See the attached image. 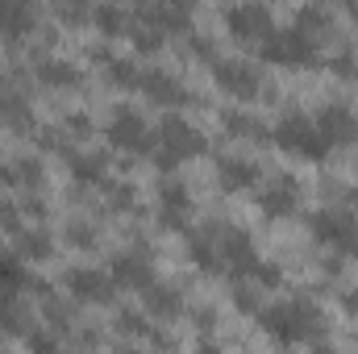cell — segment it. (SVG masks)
Listing matches in <instances>:
<instances>
[{"mask_svg": "<svg viewBox=\"0 0 358 354\" xmlns=\"http://www.w3.org/2000/svg\"><path fill=\"white\" fill-rule=\"evenodd\" d=\"M259 321H263V330H267L271 338H275V342H283V346L304 342V338H321V330H325L321 313H317L313 304H304V300L271 304V309L259 313Z\"/></svg>", "mask_w": 358, "mask_h": 354, "instance_id": "cell-1", "label": "cell"}, {"mask_svg": "<svg viewBox=\"0 0 358 354\" xmlns=\"http://www.w3.org/2000/svg\"><path fill=\"white\" fill-rule=\"evenodd\" d=\"M287 155H296V159H325L334 146L325 142V134L317 129V121L313 117H304V113H292V117H283L279 125H275V134H271Z\"/></svg>", "mask_w": 358, "mask_h": 354, "instance_id": "cell-2", "label": "cell"}, {"mask_svg": "<svg viewBox=\"0 0 358 354\" xmlns=\"http://www.w3.org/2000/svg\"><path fill=\"white\" fill-rule=\"evenodd\" d=\"M159 163H163V171H171L176 163L183 159H196V155H204L208 150V138L192 125V121H183V117H167L163 125H159Z\"/></svg>", "mask_w": 358, "mask_h": 354, "instance_id": "cell-3", "label": "cell"}, {"mask_svg": "<svg viewBox=\"0 0 358 354\" xmlns=\"http://www.w3.org/2000/svg\"><path fill=\"white\" fill-rule=\"evenodd\" d=\"M259 55L267 63H279V67H300V63L317 59V42H313V34H300L296 25L292 29H271L259 42Z\"/></svg>", "mask_w": 358, "mask_h": 354, "instance_id": "cell-4", "label": "cell"}, {"mask_svg": "<svg viewBox=\"0 0 358 354\" xmlns=\"http://www.w3.org/2000/svg\"><path fill=\"white\" fill-rule=\"evenodd\" d=\"M155 138H159V134H150L146 117H142V113H134V108H117V113H113V121H108V142H113L117 150L146 155V150L155 146Z\"/></svg>", "mask_w": 358, "mask_h": 354, "instance_id": "cell-5", "label": "cell"}, {"mask_svg": "<svg viewBox=\"0 0 358 354\" xmlns=\"http://www.w3.org/2000/svg\"><path fill=\"white\" fill-rule=\"evenodd\" d=\"M213 80L229 92V96H238V100H250L255 92L263 88L259 67H250V63H242V59H217V63H213Z\"/></svg>", "mask_w": 358, "mask_h": 354, "instance_id": "cell-6", "label": "cell"}, {"mask_svg": "<svg viewBox=\"0 0 358 354\" xmlns=\"http://www.w3.org/2000/svg\"><path fill=\"white\" fill-rule=\"evenodd\" d=\"M67 292H71L76 300L104 304V300L117 292V283H113V275L100 271V267H76V271H67Z\"/></svg>", "mask_w": 358, "mask_h": 354, "instance_id": "cell-7", "label": "cell"}, {"mask_svg": "<svg viewBox=\"0 0 358 354\" xmlns=\"http://www.w3.org/2000/svg\"><path fill=\"white\" fill-rule=\"evenodd\" d=\"M313 234H317L321 242L338 246V250H355L358 221H355V217H346L342 208H325V213H317V217H313Z\"/></svg>", "mask_w": 358, "mask_h": 354, "instance_id": "cell-8", "label": "cell"}, {"mask_svg": "<svg viewBox=\"0 0 358 354\" xmlns=\"http://www.w3.org/2000/svg\"><path fill=\"white\" fill-rule=\"evenodd\" d=\"M113 283L117 288H138V292H146L150 283H155V267H150V255L146 250H129V255H117L113 259Z\"/></svg>", "mask_w": 358, "mask_h": 354, "instance_id": "cell-9", "label": "cell"}, {"mask_svg": "<svg viewBox=\"0 0 358 354\" xmlns=\"http://www.w3.org/2000/svg\"><path fill=\"white\" fill-rule=\"evenodd\" d=\"M313 121H317V129L325 134L329 146H338V142H355L358 138V117L346 108V104H325Z\"/></svg>", "mask_w": 358, "mask_h": 354, "instance_id": "cell-10", "label": "cell"}, {"mask_svg": "<svg viewBox=\"0 0 358 354\" xmlns=\"http://www.w3.org/2000/svg\"><path fill=\"white\" fill-rule=\"evenodd\" d=\"M225 21H229V29L238 34V38H250V42H263L271 29V13L263 4H238V8H229L225 13Z\"/></svg>", "mask_w": 358, "mask_h": 354, "instance_id": "cell-11", "label": "cell"}, {"mask_svg": "<svg viewBox=\"0 0 358 354\" xmlns=\"http://www.w3.org/2000/svg\"><path fill=\"white\" fill-rule=\"evenodd\" d=\"M138 88L146 92L150 100H159V104H183V100H187L183 84H179L176 76L159 71V67H146V71H142V80H138Z\"/></svg>", "mask_w": 358, "mask_h": 354, "instance_id": "cell-12", "label": "cell"}, {"mask_svg": "<svg viewBox=\"0 0 358 354\" xmlns=\"http://www.w3.org/2000/svg\"><path fill=\"white\" fill-rule=\"evenodd\" d=\"M163 200H159V217H163V225H187V217H192V196H187V187L183 183H163V192H159Z\"/></svg>", "mask_w": 358, "mask_h": 354, "instance_id": "cell-13", "label": "cell"}, {"mask_svg": "<svg viewBox=\"0 0 358 354\" xmlns=\"http://www.w3.org/2000/svg\"><path fill=\"white\" fill-rule=\"evenodd\" d=\"M142 309L150 313V317H179L183 313V296H179L176 288H167V283H150L146 292H142Z\"/></svg>", "mask_w": 358, "mask_h": 354, "instance_id": "cell-14", "label": "cell"}, {"mask_svg": "<svg viewBox=\"0 0 358 354\" xmlns=\"http://www.w3.org/2000/svg\"><path fill=\"white\" fill-rule=\"evenodd\" d=\"M29 29H34V8L21 4V0H0V34H4L8 42H17V38H25Z\"/></svg>", "mask_w": 358, "mask_h": 354, "instance_id": "cell-15", "label": "cell"}, {"mask_svg": "<svg viewBox=\"0 0 358 354\" xmlns=\"http://www.w3.org/2000/svg\"><path fill=\"white\" fill-rule=\"evenodd\" d=\"M217 179H221V187H225V192H242V187L259 183V167H255L250 159H221Z\"/></svg>", "mask_w": 358, "mask_h": 354, "instance_id": "cell-16", "label": "cell"}, {"mask_svg": "<svg viewBox=\"0 0 358 354\" xmlns=\"http://www.w3.org/2000/svg\"><path fill=\"white\" fill-rule=\"evenodd\" d=\"M259 208H263L267 217H287V213L296 208V183H292V179L271 183L267 192L259 196Z\"/></svg>", "mask_w": 358, "mask_h": 354, "instance_id": "cell-17", "label": "cell"}, {"mask_svg": "<svg viewBox=\"0 0 358 354\" xmlns=\"http://www.w3.org/2000/svg\"><path fill=\"white\" fill-rule=\"evenodd\" d=\"M29 283V267L17 250H0V292H21Z\"/></svg>", "mask_w": 358, "mask_h": 354, "instance_id": "cell-18", "label": "cell"}, {"mask_svg": "<svg viewBox=\"0 0 358 354\" xmlns=\"http://www.w3.org/2000/svg\"><path fill=\"white\" fill-rule=\"evenodd\" d=\"M38 80L50 84V88H71V84L80 80V67H71V63H63V59H42V63H38Z\"/></svg>", "mask_w": 358, "mask_h": 354, "instance_id": "cell-19", "label": "cell"}, {"mask_svg": "<svg viewBox=\"0 0 358 354\" xmlns=\"http://www.w3.org/2000/svg\"><path fill=\"white\" fill-rule=\"evenodd\" d=\"M0 330L25 334V313H21V304H17V292H0Z\"/></svg>", "mask_w": 358, "mask_h": 354, "instance_id": "cell-20", "label": "cell"}, {"mask_svg": "<svg viewBox=\"0 0 358 354\" xmlns=\"http://www.w3.org/2000/svg\"><path fill=\"white\" fill-rule=\"evenodd\" d=\"M71 176L84 183H104V159L100 155H76L71 159Z\"/></svg>", "mask_w": 358, "mask_h": 354, "instance_id": "cell-21", "label": "cell"}, {"mask_svg": "<svg viewBox=\"0 0 358 354\" xmlns=\"http://www.w3.org/2000/svg\"><path fill=\"white\" fill-rule=\"evenodd\" d=\"M225 125H229L238 138H263V121H259V117H250V113L229 108V113H225Z\"/></svg>", "mask_w": 358, "mask_h": 354, "instance_id": "cell-22", "label": "cell"}, {"mask_svg": "<svg viewBox=\"0 0 358 354\" xmlns=\"http://www.w3.org/2000/svg\"><path fill=\"white\" fill-rule=\"evenodd\" d=\"M25 351L29 354H63L59 338L50 330H25Z\"/></svg>", "mask_w": 358, "mask_h": 354, "instance_id": "cell-23", "label": "cell"}, {"mask_svg": "<svg viewBox=\"0 0 358 354\" xmlns=\"http://www.w3.org/2000/svg\"><path fill=\"white\" fill-rule=\"evenodd\" d=\"M0 117H4V121H17V125H29V104H25V96H17V92L8 96V92H4V96H0Z\"/></svg>", "mask_w": 358, "mask_h": 354, "instance_id": "cell-24", "label": "cell"}, {"mask_svg": "<svg viewBox=\"0 0 358 354\" xmlns=\"http://www.w3.org/2000/svg\"><path fill=\"white\" fill-rule=\"evenodd\" d=\"M108 80H113V84H121V88H138L142 71H138L129 59H113V63H108Z\"/></svg>", "mask_w": 358, "mask_h": 354, "instance_id": "cell-25", "label": "cell"}, {"mask_svg": "<svg viewBox=\"0 0 358 354\" xmlns=\"http://www.w3.org/2000/svg\"><path fill=\"white\" fill-rule=\"evenodd\" d=\"M17 255H21V259H25V255H29V259H46V255H50V238H42L38 229H25V234H21V250H17Z\"/></svg>", "mask_w": 358, "mask_h": 354, "instance_id": "cell-26", "label": "cell"}, {"mask_svg": "<svg viewBox=\"0 0 358 354\" xmlns=\"http://www.w3.org/2000/svg\"><path fill=\"white\" fill-rule=\"evenodd\" d=\"M92 17H96V25H100L104 34H121V29H125V13H121V8H108V4H104V8H96Z\"/></svg>", "mask_w": 358, "mask_h": 354, "instance_id": "cell-27", "label": "cell"}, {"mask_svg": "<svg viewBox=\"0 0 358 354\" xmlns=\"http://www.w3.org/2000/svg\"><path fill=\"white\" fill-rule=\"evenodd\" d=\"M117 325H121L125 334H138V338H155V334H159V330H155L146 317H138V313H121V317H117Z\"/></svg>", "mask_w": 358, "mask_h": 354, "instance_id": "cell-28", "label": "cell"}, {"mask_svg": "<svg viewBox=\"0 0 358 354\" xmlns=\"http://www.w3.org/2000/svg\"><path fill=\"white\" fill-rule=\"evenodd\" d=\"M134 46H138L142 55H150V50H159V46H163V29H155V25H146V29H138V34H134Z\"/></svg>", "mask_w": 358, "mask_h": 354, "instance_id": "cell-29", "label": "cell"}, {"mask_svg": "<svg viewBox=\"0 0 358 354\" xmlns=\"http://www.w3.org/2000/svg\"><path fill=\"white\" fill-rule=\"evenodd\" d=\"M13 179H17V183H38V179H42V163H38V159H21V163L13 167Z\"/></svg>", "mask_w": 358, "mask_h": 354, "instance_id": "cell-30", "label": "cell"}, {"mask_svg": "<svg viewBox=\"0 0 358 354\" xmlns=\"http://www.w3.org/2000/svg\"><path fill=\"white\" fill-rule=\"evenodd\" d=\"M334 71H338V76H358L355 55H338V59H334Z\"/></svg>", "mask_w": 358, "mask_h": 354, "instance_id": "cell-31", "label": "cell"}, {"mask_svg": "<svg viewBox=\"0 0 358 354\" xmlns=\"http://www.w3.org/2000/svg\"><path fill=\"white\" fill-rule=\"evenodd\" d=\"M0 183H17V179H13V171H4V163H0Z\"/></svg>", "mask_w": 358, "mask_h": 354, "instance_id": "cell-32", "label": "cell"}, {"mask_svg": "<svg viewBox=\"0 0 358 354\" xmlns=\"http://www.w3.org/2000/svg\"><path fill=\"white\" fill-rule=\"evenodd\" d=\"M200 354H221V351H217L213 342H200Z\"/></svg>", "mask_w": 358, "mask_h": 354, "instance_id": "cell-33", "label": "cell"}, {"mask_svg": "<svg viewBox=\"0 0 358 354\" xmlns=\"http://www.w3.org/2000/svg\"><path fill=\"white\" fill-rule=\"evenodd\" d=\"M117 354H142V351H117Z\"/></svg>", "mask_w": 358, "mask_h": 354, "instance_id": "cell-34", "label": "cell"}, {"mask_svg": "<svg viewBox=\"0 0 358 354\" xmlns=\"http://www.w3.org/2000/svg\"><path fill=\"white\" fill-rule=\"evenodd\" d=\"M350 255H358V238H355V250H350Z\"/></svg>", "mask_w": 358, "mask_h": 354, "instance_id": "cell-35", "label": "cell"}]
</instances>
